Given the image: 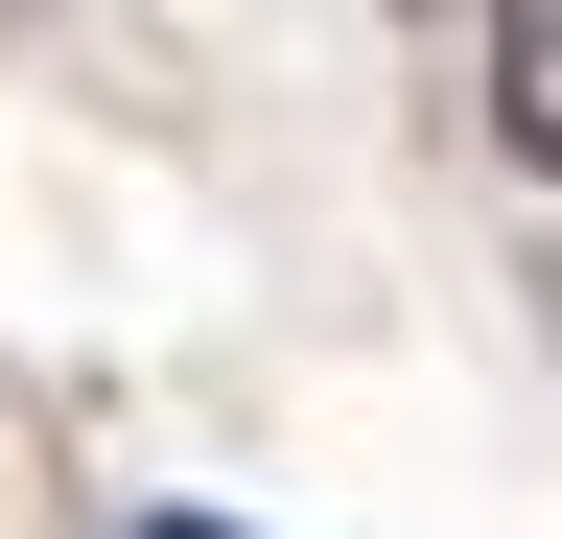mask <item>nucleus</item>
I'll return each mask as SVG.
<instances>
[{
	"instance_id": "obj_1",
	"label": "nucleus",
	"mask_w": 562,
	"mask_h": 539,
	"mask_svg": "<svg viewBox=\"0 0 562 539\" xmlns=\"http://www.w3.org/2000/svg\"><path fill=\"white\" fill-rule=\"evenodd\" d=\"M492 142L562 188V0H492Z\"/></svg>"
}]
</instances>
